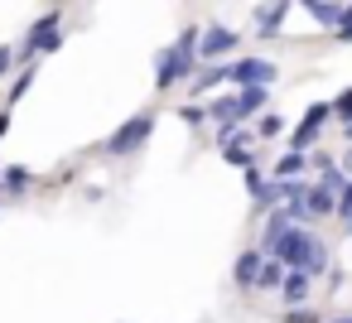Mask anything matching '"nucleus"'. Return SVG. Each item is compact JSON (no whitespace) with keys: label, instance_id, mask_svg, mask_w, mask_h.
<instances>
[{"label":"nucleus","instance_id":"1","mask_svg":"<svg viewBox=\"0 0 352 323\" xmlns=\"http://www.w3.org/2000/svg\"><path fill=\"white\" fill-rule=\"evenodd\" d=\"M265 256L280 260L285 270H304V275H323V270H328V246H323L314 232H304V227H285V232L270 241Z\"/></svg>","mask_w":352,"mask_h":323},{"label":"nucleus","instance_id":"2","mask_svg":"<svg viewBox=\"0 0 352 323\" xmlns=\"http://www.w3.org/2000/svg\"><path fill=\"white\" fill-rule=\"evenodd\" d=\"M193 44H198V30H184V34H179V44L160 54V68H155V87H160V92H164V87H174L179 78H188V73L198 68Z\"/></svg>","mask_w":352,"mask_h":323},{"label":"nucleus","instance_id":"3","mask_svg":"<svg viewBox=\"0 0 352 323\" xmlns=\"http://www.w3.org/2000/svg\"><path fill=\"white\" fill-rule=\"evenodd\" d=\"M150 131H155V116H131V121L107 140V155H135V150L150 140Z\"/></svg>","mask_w":352,"mask_h":323},{"label":"nucleus","instance_id":"4","mask_svg":"<svg viewBox=\"0 0 352 323\" xmlns=\"http://www.w3.org/2000/svg\"><path fill=\"white\" fill-rule=\"evenodd\" d=\"M236 44H241V34H232V30H222V25H208V30H198V44H193V54H198V63H212V58L232 54Z\"/></svg>","mask_w":352,"mask_h":323},{"label":"nucleus","instance_id":"5","mask_svg":"<svg viewBox=\"0 0 352 323\" xmlns=\"http://www.w3.org/2000/svg\"><path fill=\"white\" fill-rule=\"evenodd\" d=\"M227 78H232L236 87H265V82L275 78V63H270V58H236V63L227 68Z\"/></svg>","mask_w":352,"mask_h":323},{"label":"nucleus","instance_id":"6","mask_svg":"<svg viewBox=\"0 0 352 323\" xmlns=\"http://www.w3.org/2000/svg\"><path fill=\"white\" fill-rule=\"evenodd\" d=\"M328 111H333V107H309V111H304V121H299V131L289 135V150H299V155H304V150L318 140V131H323Z\"/></svg>","mask_w":352,"mask_h":323},{"label":"nucleus","instance_id":"7","mask_svg":"<svg viewBox=\"0 0 352 323\" xmlns=\"http://www.w3.org/2000/svg\"><path fill=\"white\" fill-rule=\"evenodd\" d=\"M309 294H314V275H304V270H285V275H280V299H285L289 309H299Z\"/></svg>","mask_w":352,"mask_h":323},{"label":"nucleus","instance_id":"8","mask_svg":"<svg viewBox=\"0 0 352 323\" xmlns=\"http://www.w3.org/2000/svg\"><path fill=\"white\" fill-rule=\"evenodd\" d=\"M294 203H299L304 222H314V217H333V193H323L318 183H314V188H304V193H299Z\"/></svg>","mask_w":352,"mask_h":323},{"label":"nucleus","instance_id":"9","mask_svg":"<svg viewBox=\"0 0 352 323\" xmlns=\"http://www.w3.org/2000/svg\"><path fill=\"white\" fill-rule=\"evenodd\" d=\"M285 15H289V0H265V5L256 10V30H261V39H270V34H280V25H285Z\"/></svg>","mask_w":352,"mask_h":323},{"label":"nucleus","instance_id":"10","mask_svg":"<svg viewBox=\"0 0 352 323\" xmlns=\"http://www.w3.org/2000/svg\"><path fill=\"white\" fill-rule=\"evenodd\" d=\"M232 102H236V121H246V116H256L270 102V92L265 87H241V97H232Z\"/></svg>","mask_w":352,"mask_h":323},{"label":"nucleus","instance_id":"11","mask_svg":"<svg viewBox=\"0 0 352 323\" xmlns=\"http://www.w3.org/2000/svg\"><path fill=\"white\" fill-rule=\"evenodd\" d=\"M222 78H227V68H222V63H198V68H193V92H198V97H203V92H212Z\"/></svg>","mask_w":352,"mask_h":323},{"label":"nucleus","instance_id":"12","mask_svg":"<svg viewBox=\"0 0 352 323\" xmlns=\"http://www.w3.org/2000/svg\"><path fill=\"white\" fill-rule=\"evenodd\" d=\"M261 260H265V256H261V246H256V251H241V256H236V265H232V275H236V285H241V289H246V285L256 280V270H261Z\"/></svg>","mask_w":352,"mask_h":323},{"label":"nucleus","instance_id":"13","mask_svg":"<svg viewBox=\"0 0 352 323\" xmlns=\"http://www.w3.org/2000/svg\"><path fill=\"white\" fill-rule=\"evenodd\" d=\"M304 5H309V15H314L323 30H333V25H338V15H342V5H333V0H304Z\"/></svg>","mask_w":352,"mask_h":323},{"label":"nucleus","instance_id":"14","mask_svg":"<svg viewBox=\"0 0 352 323\" xmlns=\"http://www.w3.org/2000/svg\"><path fill=\"white\" fill-rule=\"evenodd\" d=\"M280 275H285V265H280V260H261V270H256V280H251V285H256V289H275V285H280Z\"/></svg>","mask_w":352,"mask_h":323},{"label":"nucleus","instance_id":"15","mask_svg":"<svg viewBox=\"0 0 352 323\" xmlns=\"http://www.w3.org/2000/svg\"><path fill=\"white\" fill-rule=\"evenodd\" d=\"M294 174H304V155L299 150L280 155V164H275V179H294Z\"/></svg>","mask_w":352,"mask_h":323},{"label":"nucleus","instance_id":"16","mask_svg":"<svg viewBox=\"0 0 352 323\" xmlns=\"http://www.w3.org/2000/svg\"><path fill=\"white\" fill-rule=\"evenodd\" d=\"M333 217H342V222L352 227V179L342 183V198H333Z\"/></svg>","mask_w":352,"mask_h":323},{"label":"nucleus","instance_id":"17","mask_svg":"<svg viewBox=\"0 0 352 323\" xmlns=\"http://www.w3.org/2000/svg\"><path fill=\"white\" fill-rule=\"evenodd\" d=\"M261 135H265V140L285 135V116H275V111H270V116H261V131H256V140H261Z\"/></svg>","mask_w":352,"mask_h":323},{"label":"nucleus","instance_id":"18","mask_svg":"<svg viewBox=\"0 0 352 323\" xmlns=\"http://www.w3.org/2000/svg\"><path fill=\"white\" fill-rule=\"evenodd\" d=\"M342 183H347V174H342L338 164H328V169H323V183H318V188H323V193H342Z\"/></svg>","mask_w":352,"mask_h":323},{"label":"nucleus","instance_id":"19","mask_svg":"<svg viewBox=\"0 0 352 323\" xmlns=\"http://www.w3.org/2000/svg\"><path fill=\"white\" fill-rule=\"evenodd\" d=\"M25 183H30V169H6V183H0V188H10V193H25Z\"/></svg>","mask_w":352,"mask_h":323},{"label":"nucleus","instance_id":"20","mask_svg":"<svg viewBox=\"0 0 352 323\" xmlns=\"http://www.w3.org/2000/svg\"><path fill=\"white\" fill-rule=\"evenodd\" d=\"M30 82H34V63H30V68H25L20 78H15V87H10V107H15V102H20V97L30 92Z\"/></svg>","mask_w":352,"mask_h":323},{"label":"nucleus","instance_id":"21","mask_svg":"<svg viewBox=\"0 0 352 323\" xmlns=\"http://www.w3.org/2000/svg\"><path fill=\"white\" fill-rule=\"evenodd\" d=\"M333 30H338V39H342V44H352V5H342V15H338V25H333Z\"/></svg>","mask_w":352,"mask_h":323},{"label":"nucleus","instance_id":"22","mask_svg":"<svg viewBox=\"0 0 352 323\" xmlns=\"http://www.w3.org/2000/svg\"><path fill=\"white\" fill-rule=\"evenodd\" d=\"M222 155H227V164H251V155H246V145H222Z\"/></svg>","mask_w":352,"mask_h":323},{"label":"nucleus","instance_id":"23","mask_svg":"<svg viewBox=\"0 0 352 323\" xmlns=\"http://www.w3.org/2000/svg\"><path fill=\"white\" fill-rule=\"evenodd\" d=\"M280 323H318V313H309V309H289V313H280Z\"/></svg>","mask_w":352,"mask_h":323},{"label":"nucleus","instance_id":"24","mask_svg":"<svg viewBox=\"0 0 352 323\" xmlns=\"http://www.w3.org/2000/svg\"><path fill=\"white\" fill-rule=\"evenodd\" d=\"M15 63H20V54H15V49H10V44H6V49H0V78H6V73H10V68H15Z\"/></svg>","mask_w":352,"mask_h":323},{"label":"nucleus","instance_id":"25","mask_svg":"<svg viewBox=\"0 0 352 323\" xmlns=\"http://www.w3.org/2000/svg\"><path fill=\"white\" fill-rule=\"evenodd\" d=\"M333 111H338V116H347V121H352V87H347V92H342V97H338V102H333Z\"/></svg>","mask_w":352,"mask_h":323},{"label":"nucleus","instance_id":"26","mask_svg":"<svg viewBox=\"0 0 352 323\" xmlns=\"http://www.w3.org/2000/svg\"><path fill=\"white\" fill-rule=\"evenodd\" d=\"M338 169H342V174H347V179H352V150H347V155H342V164H338Z\"/></svg>","mask_w":352,"mask_h":323},{"label":"nucleus","instance_id":"27","mask_svg":"<svg viewBox=\"0 0 352 323\" xmlns=\"http://www.w3.org/2000/svg\"><path fill=\"white\" fill-rule=\"evenodd\" d=\"M6 126H10V116H6V111H0V135H6Z\"/></svg>","mask_w":352,"mask_h":323},{"label":"nucleus","instance_id":"28","mask_svg":"<svg viewBox=\"0 0 352 323\" xmlns=\"http://www.w3.org/2000/svg\"><path fill=\"white\" fill-rule=\"evenodd\" d=\"M342 135H347V145H352V121H347V131H342Z\"/></svg>","mask_w":352,"mask_h":323},{"label":"nucleus","instance_id":"29","mask_svg":"<svg viewBox=\"0 0 352 323\" xmlns=\"http://www.w3.org/2000/svg\"><path fill=\"white\" fill-rule=\"evenodd\" d=\"M333 323H352V318H333Z\"/></svg>","mask_w":352,"mask_h":323},{"label":"nucleus","instance_id":"30","mask_svg":"<svg viewBox=\"0 0 352 323\" xmlns=\"http://www.w3.org/2000/svg\"><path fill=\"white\" fill-rule=\"evenodd\" d=\"M347 232H352V227H347Z\"/></svg>","mask_w":352,"mask_h":323}]
</instances>
